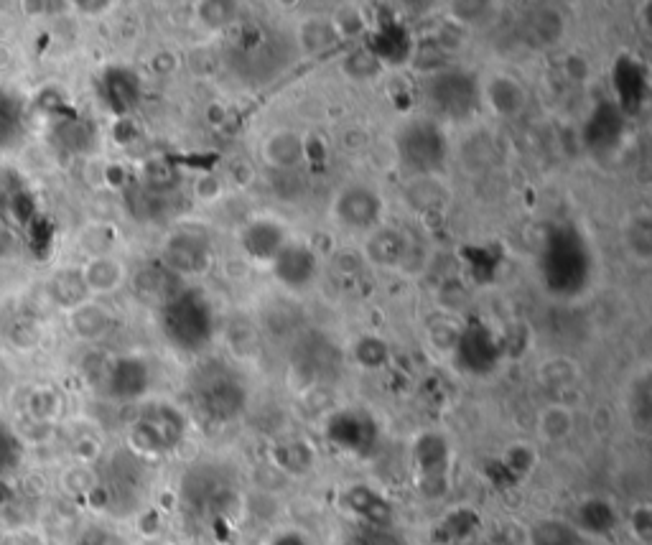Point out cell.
Wrapping results in <instances>:
<instances>
[{
  "label": "cell",
  "mask_w": 652,
  "mask_h": 545,
  "mask_svg": "<svg viewBox=\"0 0 652 545\" xmlns=\"http://www.w3.org/2000/svg\"><path fill=\"white\" fill-rule=\"evenodd\" d=\"M332 436L337 444L355 449L357 444H367L372 439V421L360 413H339L332 418Z\"/></svg>",
  "instance_id": "4316f807"
},
{
  "label": "cell",
  "mask_w": 652,
  "mask_h": 545,
  "mask_svg": "<svg viewBox=\"0 0 652 545\" xmlns=\"http://www.w3.org/2000/svg\"><path fill=\"white\" fill-rule=\"evenodd\" d=\"M627 242H630V250L635 253V258L647 260L652 250V230L647 214H637L632 217L630 225H627Z\"/></svg>",
  "instance_id": "d590c367"
},
{
  "label": "cell",
  "mask_w": 652,
  "mask_h": 545,
  "mask_svg": "<svg viewBox=\"0 0 652 545\" xmlns=\"http://www.w3.org/2000/svg\"><path fill=\"white\" fill-rule=\"evenodd\" d=\"M446 197H449V192L441 186V181L436 176H413V181L405 189V202L411 204L413 209H418V212L426 214L444 207Z\"/></svg>",
  "instance_id": "d4e9b609"
},
{
  "label": "cell",
  "mask_w": 652,
  "mask_h": 545,
  "mask_svg": "<svg viewBox=\"0 0 652 545\" xmlns=\"http://www.w3.org/2000/svg\"><path fill=\"white\" fill-rule=\"evenodd\" d=\"M49 291L51 296H54V301L67 306V309H77V306H82L85 301H90V291H87L79 270H62V273H57L54 281H51Z\"/></svg>",
  "instance_id": "83f0119b"
},
{
  "label": "cell",
  "mask_w": 652,
  "mask_h": 545,
  "mask_svg": "<svg viewBox=\"0 0 652 545\" xmlns=\"http://www.w3.org/2000/svg\"><path fill=\"white\" fill-rule=\"evenodd\" d=\"M194 400L214 421H230L248 403V388L240 380L235 370L227 365L212 362V365L202 367L194 383Z\"/></svg>",
  "instance_id": "8992f818"
},
{
  "label": "cell",
  "mask_w": 652,
  "mask_h": 545,
  "mask_svg": "<svg viewBox=\"0 0 652 545\" xmlns=\"http://www.w3.org/2000/svg\"><path fill=\"white\" fill-rule=\"evenodd\" d=\"M461 329L451 321H436V324L428 326V342L433 344L441 352H454L456 342H459Z\"/></svg>",
  "instance_id": "f35d334b"
},
{
  "label": "cell",
  "mask_w": 652,
  "mask_h": 545,
  "mask_svg": "<svg viewBox=\"0 0 652 545\" xmlns=\"http://www.w3.org/2000/svg\"><path fill=\"white\" fill-rule=\"evenodd\" d=\"M385 64L375 57V51L370 46H360V49H352L347 57L342 59V72L347 74L349 79L355 82H370V79H377L383 74Z\"/></svg>",
  "instance_id": "4dcf8cb0"
},
{
  "label": "cell",
  "mask_w": 652,
  "mask_h": 545,
  "mask_svg": "<svg viewBox=\"0 0 652 545\" xmlns=\"http://www.w3.org/2000/svg\"><path fill=\"white\" fill-rule=\"evenodd\" d=\"M276 464L291 474H304L314 464V451L304 441H286L276 449Z\"/></svg>",
  "instance_id": "1f68e13d"
},
{
  "label": "cell",
  "mask_w": 652,
  "mask_h": 545,
  "mask_svg": "<svg viewBox=\"0 0 652 545\" xmlns=\"http://www.w3.org/2000/svg\"><path fill=\"white\" fill-rule=\"evenodd\" d=\"M535 428H538L540 441H546V444H563V441L571 439V433H574L576 428L574 411L561 403L546 405V408L538 413Z\"/></svg>",
  "instance_id": "44dd1931"
},
{
  "label": "cell",
  "mask_w": 652,
  "mask_h": 545,
  "mask_svg": "<svg viewBox=\"0 0 652 545\" xmlns=\"http://www.w3.org/2000/svg\"><path fill=\"white\" fill-rule=\"evenodd\" d=\"M365 253L367 260H372L375 265H383V268H395L405 260L408 255V240L400 230H393V227H380V230H372L370 237L365 242Z\"/></svg>",
  "instance_id": "d6986e66"
},
{
  "label": "cell",
  "mask_w": 652,
  "mask_h": 545,
  "mask_svg": "<svg viewBox=\"0 0 652 545\" xmlns=\"http://www.w3.org/2000/svg\"><path fill=\"white\" fill-rule=\"evenodd\" d=\"M161 329L181 352H202L214 337V309L199 291H181L161 309Z\"/></svg>",
  "instance_id": "7a4b0ae2"
},
{
  "label": "cell",
  "mask_w": 652,
  "mask_h": 545,
  "mask_svg": "<svg viewBox=\"0 0 652 545\" xmlns=\"http://www.w3.org/2000/svg\"><path fill=\"white\" fill-rule=\"evenodd\" d=\"M107 82L113 85L115 95L110 97V100L115 102L118 110H128V107L138 100V79L130 72H113Z\"/></svg>",
  "instance_id": "8d00e7d4"
},
{
  "label": "cell",
  "mask_w": 652,
  "mask_h": 545,
  "mask_svg": "<svg viewBox=\"0 0 652 545\" xmlns=\"http://www.w3.org/2000/svg\"><path fill=\"white\" fill-rule=\"evenodd\" d=\"M181 433H184V421L179 413L171 405H153L151 411L135 423L130 439L146 454H163L179 444Z\"/></svg>",
  "instance_id": "52a82bcc"
},
{
  "label": "cell",
  "mask_w": 652,
  "mask_h": 545,
  "mask_svg": "<svg viewBox=\"0 0 652 545\" xmlns=\"http://www.w3.org/2000/svg\"><path fill=\"white\" fill-rule=\"evenodd\" d=\"M395 151L413 176H436L449 156V138L433 118H413L395 133Z\"/></svg>",
  "instance_id": "277c9868"
},
{
  "label": "cell",
  "mask_w": 652,
  "mask_h": 545,
  "mask_svg": "<svg viewBox=\"0 0 652 545\" xmlns=\"http://www.w3.org/2000/svg\"><path fill=\"white\" fill-rule=\"evenodd\" d=\"M242 250L253 260H273L288 245V232L276 220H253L242 227L240 235Z\"/></svg>",
  "instance_id": "9a60e30c"
},
{
  "label": "cell",
  "mask_w": 652,
  "mask_h": 545,
  "mask_svg": "<svg viewBox=\"0 0 652 545\" xmlns=\"http://www.w3.org/2000/svg\"><path fill=\"white\" fill-rule=\"evenodd\" d=\"M530 545H576L579 538H576V530L568 528V525L558 523V520H546V523H538L528 533Z\"/></svg>",
  "instance_id": "836d02e7"
},
{
  "label": "cell",
  "mask_w": 652,
  "mask_h": 545,
  "mask_svg": "<svg viewBox=\"0 0 652 545\" xmlns=\"http://www.w3.org/2000/svg\"><path fill=\"white\" fill-rule=\"evenodd\" d=\"M339 354L332 342L324 337H304L293 352V375L301 377L306 385H316L324 380V375L337 367Z\"/></svg>",
  "instance_id": "7c38bea8"
},
{
  "label": "cell",
  "mask_w": 652,
  "mask_h": 545,
  "mask_svg": "<svg viewBox=\"0 0 652 545\" xmlns=\"http://www.w3.org/2000/svg\"><path fill=\"white\" fill-rule=\"evenodd\" d=\"M563 21L553 8H533L525 16V34L538 44H553L561 36Z\"/></svg>",
  "instance_id": "f1b7e54d"
},
{
  "label": "cell",
  "mask_w": 652,
  "mask_h": 545,
  "mask_svg": "<svg viewBox=\"0 0 652 545\" xmlns=\"http://www.w3.org/2000/svg\"><path fill=\"white\" fill-rule=\"evenodd\" d=\"M383 214V197L365 184L344 186L334 199V217L349 230H372Z\"/></svg>",
  "instance_id": "ba28073f"
},
{
  "label": "cell",
  "mask_w": 652,
  "mask_h": 545,
  "mask_svg": "<svg viewBox=\"0 0 652 545\" xmlns=\"http://www.w3.org/2000/svg\"><path fill=\"white\" fill-rule=\"evenodd\" d=\"M479 92H482V100L487 102L489 110L500 118H518L528 107V92L510 74H492L484 82V87H479Z\"/></svg>",
  "instance_id": "4fadbf2b"
},
{
  "label": "cell",
  "mask_w": 652,
  "mask_h": 545,
  "mask_svg": "<svg viewBox=\"0 0 652 545\" xmlns=\"http://www.w3.org/2000/svg\"><path fill=\"white\" fill-rule=\"evenodd\" d=\"M352 354H355L357 365L367 367V370H377V367L388 365L390 347L385 344V339L375 337V334H365V337L357 339Z\"/></svg>",
  "instance_id": "d6a6232c"
},
{
  "label": "cell",
  "mask_w": 652,
  "mask_h": 545,
  "mask_svg": "<svg viewBox=\"0 0 652 545\" xmlns=\"http://www.w3.org/2000/svg\"><path fill=\"white\" fill-rule=\"evenodd\" d=\"M82 281H85L90 296H102V293H113L125 281V265L115 260L113 255H95L85 263V268H79Z\"/></svg>",
  "instance_id": "ac0fdd59"
},
{
  "label": "cell",
  "mask_w": 652,
  "mask_h": 545,
  "mask_svg": "<svg viewBox=\"0 0 652 545\" xmlns=\"http://www.w3.org/2000/svg\"><path fill=\"white\" fill-rule=\"evenodd\" d=\"M148 388V367L138 357H125L110 372V390L120 398H138Z\"/></svg>",
  "instance_id": "ffe728a7"
},
{
  "label": "cell",
  "mask_w": 652,
  "mask_h": 545,
  "mask_svg": "<svg viewBox=\"0 0 652 545\" xmlns=\"http://www.w3.org/2000/svg\"><path fill=\"white\" fill-rule=\"evenodd\" d=\"M270 265H273V276L278 278V283H283L291 291L309 288L319 273V258L314 250L301 245V242H288L286 248L270 260Z\"/></svg>",
  "instance_id": "30bf717a"
},
{
  "label": "cell",
  "mask_w": 652,
  "mask_h": 545,
  "mask_svg": "<svg viewBox=\"0 0 652 545\" xmlns=\"http://www.w3.org/2000/svg\"><path fill=\"white\" fill-rule=\"evenodd\" d=\"M110 324H113V314L95 301H85L72 309V316H69V326L79 339H100L110 329Z\"/></svg>",
  "instance_id": "cb8c5ba5"
},
{
  "label": "cell",
  "mask_w": 652,
  "mask_h": 545,
  "mask_svg": "<svg viewBox=\"0 0 652 545\" xmlns=\"http://www.w3.org/2000/svg\"><path fill=\"white\" fill-rule=\"evenodd\" d=\"M614 85H617L619 102L624 105V110H637L640 102L645 100V69L632 59H622L614 69Z\"/></svg>",
  "instance_id": "7402d4cb"
},
{
  "label": "cell",
  "mask_w": 652,
  "mask_h": 545,
  "mask_svg": "<svg viewBox=\"0 0 652 545\" xmlns=\"http://www.w3.org/2000/svg\"><path fill=\"white\" fill-rule=\"evenodd\" d=\"M454 354L461 370L472 372V375H487L500 365L502 349L487 326L469 324L467 329H461Z\"/></svg>",
  "instance_id": "9c48e42d"
},
{
  "label": "cell",
  "mask_w": 652,
  "mask_h": 545,
  "mask_svg": "<svg viewBox=\"0 0 652 545\" xmlns=\"http://www.w3.org/2000/svg\"><path fill=\"white\" fill-rule=\"evenodd\" d=\"M347 500H349V507H352L360 517H367L370 523L375 525L390 523V505L383 500V497H377L372 489L367 487L349 489Z\"/></svg>",
  "instance_id": "f546056e"
},
{
  "label": "cell",
  "mask_w": 652,
  "mask_h": 545,
  "mask_svg": "<svg viewBox=\"0 0 652 545\" xmlns=\"http://www.w3.org/2000/svg\"><path fill=\"white\" fill-rule=\"evenodd\" d=\"M630 530L640 543H647L652 533V523H650V507L640 505L630 517Z\"/></svg>",
  "instance_id": "7bdbcfd3"
},
{
  "label": "cell",
  "mask_w": 652,
  "mask_h": 545,
  "mask_svg": "<svg viewBox=\"0 0 652 545\" xmlns=\"http://www.w3.org/2000/svg\"><path fill=\"white\" fill-rule=\"evenodd\" d=\"M240 6H235V3H204V6H199V18H202L207 26H214V29H222V26H227V23L232 21V18H237V11Z\"/></svg>",
  "instance_id": "b9f144b4"
},
{
  "label": "cell",
  "mask_w": 652,
  "mask_h": 545,
  "mask_svg": "<svg viewBox=\"0 0 652 545\" xmlns=\"http://www.w3.org/2000/svg\"><path fill=\"white\" fill-rule=\"evenodd\" d=\"M540 377L548 388H568V385L576 383L579 377V367L568 357H551L540 365Z\"/></svg>",
  "instance_id": "e575fe53"
},
{
  "label": "cell",
  "mask_w": 652,
  "mask_h": 545,
  "mask_svg": "<svg viewBox=\"0 0 652 545\" xmlns=\"http://www.w3.org/2000/svg\"><path fill=\"white\" fill-rule=\"evenodd\" d=\"M209 255H212V250H209L207 237L197 235V232H179L163 248V265L184 278L192 273H202L209 265Z\"/></svg>",
  "instance_id": "8fae6325"
},
{
  "label": "cell",
  "mask_w": 652,
  "mask_h": 545,
  "mask_svg": "<svg viewBox=\"0 0 652 545\" xmlns=\"http://www.w3.org/2000/svg\"><path fill=\"white\" fill-rule=\"evenodd\" d=\"M594 270V258L584 237L571 227L553 232L540 253V276L558 298H574L586 291Z\"/></svg>",
  "instance_id": "6da1fadb"
},
{
  "label": "cell",
  "mask_w": 652,
  "mask_h": 545,
  "mask_svg": "<svg viewBox=\"0 0 652 545\" xmlns=\"http://www.w3.org/2000/svg\"><path fill=\"white\" fill-rule=\"evenodd\" d=\"M370 49L383 64H403L411 57V36L405 34L403 26H385L380 34L372 39Z\"/></svg>",
  "instance_id": "484cf974"
},
{
  "label": "cell",
  "mask_w": 652,
  "mask_h": 545,
  "mask_svg": "<svg viewBox=\"0 0 652 545\" xmlns=\"http://www.w3.org/2000/svg\"><path fill=\"white\" fill-rule=\"evenodd\" d=\"M426 102L433 113L446 120H467L482 105L479 82L472 72L461 69H444L433 72L426 82Z\"/></svg>",
  "instance_id": "5b68a950"
},
{
  "label": "cell",
  "mask_w": 652,
  "mask_h": 545,
  "mask_svg": "<svg viewBox=\"0 0 652 545\" xmlns=\"http://www.w3.org/2000/svg\"><path fill=\"white\" fill-rule=\"evenodd\" d=\"M260 153H263V158L273 169L293 171L309 156V143H306V138L298 130L278 128L265 135Z\"/></svg>",
  "instance_id": "5bb4252c"
},
{
  "label": "cell",
  "mask_w": 652,
  "mask_h": 545,
  "mask_svg": "<svg viewBox=\"0 0 652 545\" xmlns=\"http://www.w3.org/2000/svg\"><path fill=\"white\" fill-rule=\"evenodd\" d=\"M535 449L530 444H523V441H518V444H512L510 449L505 451V464L512 469L515 474H528L530 469L535 467Z\"/></svg>",
  "instance_id": "ab89813d"
},
{
  "label": "cell",
  "mask_w": 652,
  "mask_h": 545,
  "mask_svg": "<svg viewBox=\"0 0 652 545\" xmlns=\"http://www.w3.org/2000/svg\"><path fill=\"white\" fill-rule=\"evenodd\" d=\"M339 41L337 31L332 26V18H321V16H311L306 18L301 26H298V46L304 54H324V51L334 49Z\"/></svg>",
  "instance_id": "603a6c76"
},
{
  "label": "cell",
  "mask_w": 652,
  "mask_h": 545,
  "mask_svg": "<svg viewBox=\"0 0 652 545\" xmlns=\"http://www.w3.org/2000/svg\"><path fill=\"white\" fill-rule=\"evenodd\" d=\"M135 288L141 293V298L151 301V304L163 306L174 301L181 291H186L184 278L176 276L174 270H169L163 263L148 265L146 270H141L138 276H135Z\"/></svg>",
  "instance_id": "e0dca14e"
},
{
  "label": "cell",
  "mask_w": 652,
  "mask_h": 545,
  "mask_svg": "<svg viewBox=\"0 0 652 545\" xmlns=\"http://www.w3.org/2000/svg\"><path fill=\"white\" fill-rule=\"evenodd\" d=\"M293 46L283 36L255 29L230 49V67L245 85H265L288 67Z\"/></svg>",
  "instance_id": "3957f363"
},
{
  "label": "cell",
  "mask_w": 652,
  "mask_h": 545,
  "mask_svg": "<svg viewBox=\"0 0 652 545\" xmlns=\"http://www.w3.org/2000/svg\"><path fill=\"white\" fill-rule=\"evenodd\" d=\"M622 130H624L622 107L612 105V102H602V105H596L589 123H586V130H584L586 146L596 153L614 151L619 138H622Z\"/></svg>",
  "instance_id": "2e32d148"
},
{
  "label": "cell",
  "mask_w": 652,
  "mask_h": 545,
  "mask_svg": "<svg viewBox=\"0 0 652 545\" xmlns=\"http://www.w3.org/2000/svg\"><path fill=\"white\" fill-rule=\"evenodd\" d=\"M451 16L464 26H484L495 18V6L492 3H454Z\"/></svg>",
  "instance_id": "74e56055"
},
{
  "label": "cell",
  "mask_w": 652,
  "mask_h": 545,
  "mask_svg": "<svg viewBox=\"0 0 652 545\" xmlns=\"http://www.w3.org/2000/svg\"><path fill=\"white\" fill-rule=\"evenodd\" d=\"M332 26L337 31V36H360L365 34V16L357 13L355 8H342L337 16L332 18Z\"/></svg>",
  "instance_id": "60d3db41"
}]
</instances>
